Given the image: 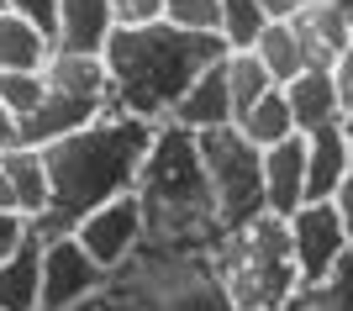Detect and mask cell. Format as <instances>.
<instances>
[{"mask_svg":"<svg viewBox=\"0 0 353 311\" xmlns=\"http://www.w3.org/2000/svg\"><path fill=\"white\" fill-rule=\"evenodd\" d=\"M111 290V274H105L85 248L79 237H48L43 253V311H69L90 296H105Z\"/></svg>","mask_w":353,"mask_h":311,"instance_id":"obj_9","label":"cell"},{"mask_svg":"<svg viewBox=\"0 0 353 311\" xmlns=\"http://www.w3.org/2000/svg\"><path fill=\"white\" fill-rule=\"evenodd\" d=\"M216 59H227L221 37H190L174 32L169 21L159 27H117L111 48H105V69H111V111L137 121H163L174 117L179 95L195 85L201 69H211Z\"/></svg>","mask_w":353,"mask_h":311,"instance_id":"obj_2","label":"cell"},{"mask_svg":"<svg viewBox=\"0 0 353 311\" xmlns=\"http://www.w3.org/2000/svg\"><path fill=\"white\" fill-rule=\"evenodd\" d=\"M338 217H343V227H348V237H353V163H348V174H343V190H338Z\"/></svg>","mask_w":353,"mask_h":311,"instance_id":"obj_33","label":"cell"},{"mask_svg":"<svg viewBox=\"0 0 353 311\" xmlns=\"http://www.w3.org/2000/svg\"><path fill=\"white\" fill-rule=\"evenodd\" d=\"M343 132H348V143H353V111H348V117H343Z\"/></svg>","mask_w":353,"mask_h":311,"instance_id":"obj_38","label":"cell"},{"mask_svg":"<svg viewBox=\"0 0 353 311\" xmlns=\"http://www.w3.org/2000/svg\"><path fill=\"white\" fill-rule=\"evenodd\" d=\"M322 6H332V0H322Z\"/></svg>","mask_w":353,"mask_h":311,"instance_id":"obj_41","label":"cell"},{"mask_svg":"<svg viewBox=\"0 0 353 311\" xmlns=\"http://www.w3.org/2000/svg\"><path fill=\"white\" fill-rule=\"evenodd\" d=\"M6 174H11V190H16V206L27 222H43L48 206H53V179H48V153L43 148H6L0 153Z\"/></svg>","mask_w":353,"mask_h":311,"instance_id":"obj_18","label":"cell"},{"mask_svg":"<svg viewBox=\"0 0 353 311\" xmlns=\"http://www.w3.org/2000/svg\"><path fill=\"white\" fill-rule=\"evenodd\" d=\"M264 27H269V16L259 11V0H221V43H227V53H253Z\"/></svg>","mask_w":353,"mask_h":311,"instance_id":"obj_24","label":"cell"},{"mask_svg":"<svg viewBox=\"0 0 353 311\" xmlns=\"http://www.w3.org/2000/svg\"><path fill=\"white\" fill-rule=\"evenodd\" d=\"M295 37H301V53H306V69H332L338 53L348 48L353 37V21L338 11V6H322V0H311L306 11L290 21Z\"/></svg>","mask_w":353,"mask_h":311,"instance_id":"obj_15","label":"cell"},{"mask_svg":"<svg viewBox=\"0 0 353 311\" xmlns=\"http://www.w3.org/2000/svg\"><path fill=\"white\" fill-rule=\"evenodd\" d=\"M48 90L59 95H79V101H95V106H111V69L105 59H90V53H53L43 69Z\"/></svg>","mask_w":353,"mask_h":311,"instance_id":"obj_19","label":"cell"},{"mask_svg":"<svg viewBox=\"0 0 353 311\" xmlns=\"http://www.w3.org/2000/svg\"><path fill=\"white\" fill-rule=\"evenodd\" d=\"M0 11H6V0H0Z\"/></svg>","mask_w":353,"mask_h":311,"instance_id":"obj_40","label":"cell"},{"mask_svg":"<svg viewBox=\"0 0 353 311\" xmlns=\"http://www.w3.org/2000/svg\"><path fill=\"white\" fill-rule=\"evenodd\" d=\"M111 37H117V6H111V0H59V37H53V53H90V59H105Z\"/></svg>","mask_w":353,"mask_h":311,"instance_id":"obj_12","label":"cell"},{"mask_svg":"<svg viewBox=\"0 0 353 311\" xmlns=\"http://www.w3.org/2000/svg\"><path fill=\"white\" fill-rule=\"evenodd\" d=\"M105 117H117V111H111V106H95V101H79V95L48 90V101L21 121V143H27V148H53V143L85 132V127H95V121H105Z\"/></svg>","mask_w":353,"mask_h":311,"instance_id":"obj_11","label":"cell"},{"mask_svg":"<svg viewBox=\"0 0 353 311\" xmlns=\"http://www.w3.org/2000/svg\"><path fill=\"white\" fill-rule=\"evenodd\" d=\"M285 101H290V111H295L301 137L343 121V101H338V85H332L327 69H306L301 79H290V85H285Z\"/></svg>","mask_w":353,"mask_h":311,"instance_id":"obj_17","label":"cell"},{"mask_svg":"<svg viewBox=\"0 0 353 311\" xmlns=\"http://www.w3.org/2000/svg\"><path fill=\"white\" fill-rule=\"evenodd\" d=\"M237 111H232V90H227V59H216L211 69H201L195 74V85L179 95L174 117H169V127H179V132H216V127H232Z\"/></svg>","mask_w":353,"mask_h":311,"instance_id":"obj_10","label":"cell"},{"mask_svg":"<svg viewBox=\"0 0 353 311\" xmlns=\"http://www.w3.org/2000/svg\"><path fill=\"white\" fill-rule=\"evenodd\" d=\"M195 143H201V163H206L211 195H216L221 232H237V227L259 222L269 211V201H264V153L253 148L237 127L201 132Z\"/></svg>","mask_w":353,"mask_h":311,"instance_id":"obj_6","label":"cell"},{"mask_svg":"<svg viewBox=\"0 0 353 311\" xmlns=\"http://www.w3.org/2000/svg\"><path fill=\"white\" fill-rule=\"evenodd\" d=\"M216 280L232 301V311H285L301 296V269L290 248V222L285 217H259V222L227 232L211 248Z\"/></svg>","mask_w":353,"mask_h":311,"instance_id":"obj_4","label":"cell"},{"mask_svg":"<svg viewBox=\"0 0 353 311\" xmlns=\"http://www.w3.org/2000/svg\"><path fill=\"white\" fill-rule=\"evenodd\" d=\"M290 248H295L301 285H327L353 259V237H348L332 201H306L290 217Z\"/></svg>","mask_w":353,"mask_h":311,"instance_id":"obj_7","label":"cell"},{"mask_svg":"<svg viewBox=\"0 0 353 311\" xmlns=\"http://www.w3.org/2000/svg\"><path fill=\"white\" fill-rule=\"evenodd\" d=\"M53 59V37L32 21L0 11V74H43Z\"/></svg>","mask_w":353,"mask_h":311,"instance_id":"obj_20","label":"cell"},{"mask_svg":"<svg viewBox=\"0 0 353 311\" xmlns=\"http://www.w3.org/2000/svg\"><path fill=\"white\" fill-rule=\"evenodd\" d=\"M27 237H32V222L21 217V211H0V264H6Z\"/></svg>","mask_w":353,"mask_h":311,"instance_id":"obj_30","label":"cell"},{"mask_svg":"<svg viewBox=\"0 0 353 311\" xmlns=\"http://www.w3.org/2000/svg\"><path fill=\"white\" fill-rule=\"evenodd\" d=\"M43 253H48V237H32L0 264V311H43Z\"/></svg>","mask_w":353,"mask_h":311,"instance_id":"obj_16","label":"cell"},{"mask_svg":"<svg viewBox=\"0 0 353 311\" xmlns=\"http://www.w3.org/2000/svg\"><path fill=\"white\" fill-rule=\"evenodd\" d=\"M117 6V27L137 32V27H159L163 11H169V0H111Z\"/></svg>","mask_w":353,"mask_h":311,"instance_id":"obj_28","label":"cell"},{"mask_svg":"<svg viewBox=\"0 0 353 311\" xmlns=\"http://www.w3.org/2000/svg\"><path fill=\"white\" fill-rule=\"evenodd\" d=\"M163 21L190 37H221V0H169Z\"/></svg>","mask_w":353,"mask_h":311,"instance_id":"obj_26","label":"cell"},{"mask_svg":"<svg viewBox=\"0 0 353 311\" xmlns=\"http://www.w3.org/2000/svg\"><path fill=\"white\" fill-rule=\"evenodd\" d=\"M69 311H111V290H105V296H90V301H79V306H69Z\"/></svg>","mask_w":353,"mask_h":311,"instance_id":"obj_36","label":"cell"},{"mask_svg":"<svg viewBox=\"0 0 353 311\" xmlns=\"http://www.w3.org/2000/svg\"><path fill=\"white\" fill-rule=\"evenodd\" d=\"M6 148H21V121L6 111V101H0V153Z\"/></svg>","mask_w":353,"mask_h":311,"instance_id":"obj_34","label":"cell"},{"mask_svg":"<svg viewBox=\"0 0 353 311\" xmlns=\"http://www.w3.org/2000/svg\"><path fill=\"white\" fill-rule=\"evenodd\" d=\"M153 137H159L153 121L105 117L95 127H85V132L43 148L48 153V179H53V206H48L43 222H32L37 237H69L90 211L132 195Z\"/></svg>","mask_w":353,"mask_h":311,"instance_id":"obj_1","label":"cell"},{"mask_svg":"<svg viewBox=\"0 0 353 311\" xmlns=\"http://www.w3.org/2000/svg\"><path fill=\"white\" fill-rule=\"evenodd\" d=\"M253 53H259V63L269 69V79L274 85H290V79L306 74V53H301V37H295L290 21H269L264 32H259V43H253Z\"/></svg>","mask_w":353,"mask_h":311,"instance_id":"obj_22","label":"cell"},{"mask_svg":"<svg viewBox=\"0 0 353 311\" xmlns=\"http://www.w3.org/2000/svg\"><path fill=\"white\" fill-rule=\"evenodd\" d=\"M348 163H353V143L343 132V121L306 132V201H338Z\"/></svg>","mask_w":353,"mask_h":311,"instance_id":"obj_14","label":"cell"},{"mask_svg":"<svg viewBox=\"0 0 353 311\" xmlns=\"http://www.w3.org/2000/svg\"><path fill=\"white\" fill-rule=\"evenodd\" d=\"M306 6H311V0H259V11H264L269 21H295Z\"/></svg>","mask_w":353,"mask_h":311,"instance_id":"obj_32","label":"cell"},{"mask_svg":"<svg viewBox=\"0 0 353 311\" xmlns=\"http://www.w3.org/2000/svg\"><path fill=\"white\" fill-rule=\"evenodd\" d=\"M332 6H338V11L348 16V21H353V0H332Z\"/></svg>","mask_w":353,"mask_h":311,"instance_id":"obj_37","label":"cell"},{"mask_svg":"<svg viewBox=\"0 0 353 311\" xmlns=\"http://www.w3.org/2000/svg\"><path fill=\"white\" fill-rule=\"evenodd\" d=\"M264 201L269 217H285V222L306 206V137H290L264 153Z\"/></svg>","mask_w":353,"mask_h":311,"instance_id":"obj_13","label":"cell"},{"mask_svg":"<svg viewBox=\"0 0 353 311\" xmlns=\"http://www.w3.org/2000/svg\"><path fill=\"white\" fill-rule=\"evenodd\" d=\"M111 311H132V306H127V301H117V296H111Z\"/></svg>","mask_w":353,"mask_h":311,"instance_id":"obj_39","label":"cell"},{"mask_svg":"<svg viewBox=\"0 0 353 311\" xmlns=\"http://www.w3.org/2000/svg\"><path fill=\"white\" fill-rule=\"evenodd\" d=\"M285 311H353V259L327 285H301V296Z\"/></svg>","mask_w":353,"mask_h":311,"instance_id":"obj_25","label":"cell"},{"mask_svg":"<svg viewBox=\"0 0 353 311\" xmlns=\"http://www.w3.org/2000/svg\"><path fill=\"white\" fill-rule=\"evenodd\" d=\"M232 127L248 137L259 153H269V148H280V143H290V137H301V127H295V111H290V101H285V90H269L264 101L253 106V111H243Z\"/></svg>","mask_w":353,"mask_h":311,"instance_id":"obj_21","label":"cell"},{"mask_svg":"<svg viewBox=\"0 0 353 311\" xmlns=\"http://www.w3.org/2000/svg\"><path fill=\"white\" fill-rule=\"evenodd\" d=\"M227 90H232V111H253L269 90H280L269 79V69L259 63V53H227Z\"/></svg>","mask_w":353,"mask_h":311,"instance_id":"obj_23","label":"cell"},{"mask_svg":"<svg viewBox=\"0 0 353 311\" xmlns=\"http://www.w3.org/2000/svg\"><path fill=\"white\" fill-rule=\"evenodd\" d=\"M6 11L32 21V27L48 32V37H59V0H6Z\"/></svg>","mask_w":353,"mask_h":311,"instance_id":"obj_29","label":"cell"},{"mask_svg":"<svg viewBox=\"0 0 353 311\" xmlns=\"http://www.w3.org/2000/svg\"><path fill=\"white\" fill-rule=\"evenodd\" d=\"M137 201H143V222L153 248H185V253H211L221 243V217L216 195H211L206 163H201V143L190 132H179L163 121L148 163L137 174Z\"/></svg>","mask_w":353,"mask_h":311,"instance_id":"obj_3","label":"cell"},{"mask_svg":"<svg viewBox=\"0 0 353 311\" xmlns=\"http://www.w3.org/2000/svg\"><path fill=\"white\" fill-rule=\"evenodd\" d=\"M74 237H79V248H85L105 274H121V269L148 248L143 201H137V195H121V201H111V206L90 211L85 222L74 227Z\"/></svg>","mask_w":353,"mask_h":311,"instance_id":"obj_8","label":"cell"},{"mask_svg":"<svg viewBox=\"0 0 353 311\" xmlns=\"http://www.w3.org/2000/svg\"><path fill=\"white\" fill-rule=\"evenodd\" d=\"M0 211H21V206H16V190H11V174H6V163H0Z\"/></svg>","mask_w":353,"mask_h":311,"instance_id":"obj_35","label":"cell"},{"mask_svg":"<svg viewBox=\"0 0 353 311\" xmlns=\"http://www.w3.org/2000/svg\"><path fill=\"white\" fill-rule=\"evenodd\" d=\"M111 296L132 311H232L211 253L153 248V243L121 274H111Z\"/></svg>","mask_w":353,"mask_h":311,"instance_id":"obj_5","label":"cell"},{"mask_svg":"<svg viewBox=\"0 0 353 311\" xmlns=\"http://www.w3.org/2000/svg\"><path fill=\"white\" fill-rule=\"evenodd\" d=\"M332 74V85H338V101H343V117L353 111V37H348V48L338 53V63L327 69Z\"/></svg>","mask_w":353,"mask_h":311,"instance_id":"obj_31","label":"cell"},{"mask_svg":"<svg viewBox=\"0 0 353 311\" xmlns=\"http://www.w3.org/2000/svg\"><path fill=\"white\" fill-rule=\"evenodd\" d=\"M0 101H6V111L16 121H27L48 101V79L43 74H0Z\"/></svg>","mask_w":353,"mask_h":311,"instance_id":"obj_27","label":"cell"}]
</instances>
